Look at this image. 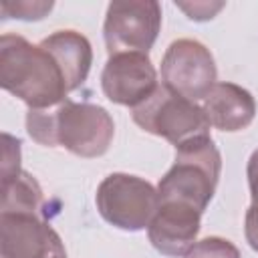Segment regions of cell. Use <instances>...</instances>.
I'll use <instances>...</instances> for the list:
<instances>
[{"label":"cell","mask_w":258,"mask_h":258,"mask_svg":"<svg viewBox=\"0 0 258 258\" xmlns=\"http://www.w3.org/2000/svg\"><path fill=\"white\" fill-rule=\"evenodd\" d=\"M4 161H2V181L12 179L14 175H18L20 169V139L4 133Z\"/></svg>","instance_id":"16"},{"label":"cell","mask_w":258,"mask_h":258,"mask_svg":"<svg viewBox=\"0 0 258 258\" xmlns=\"http://www.w3.org/2000/svg\"><path fill=\"white\" fill-rule=\"evenodd\" d=\"M0 85L28 109H48L69 99L67 81L54 58L18 34L0 38Z\"/></svg>","instance_id":"2"},{"label":"cell","mask_w":258,"mask_h":258,"mask_svg":"<svg viewBox=\"0 0 258 258\" xmlns=\"http://www.w3.org/2000/svg\"><path fill=\"white\" fill-rule=\"evenodd\" d=\"M204 113L220 131H242L256 115V101L250 91L236 83H216L204 99Z\"/></svg>","instance_id":"11"},{"label":"cell","mask_w":258,"mask_h":258,"mask_svg":"<svg viewBox=\"0 0 258 258\" xmlns=\"http://www.w3.org/2000/svg\"><path fill=\"white\" fill-rule=\"evenodd\" d=\"M95 204L101 218L111 226L125 232H139L151 224L159 208V194L143 177L111 173L99 183Z\"/></svg>","instance_id":"5"},{"label":"cell","mask_w":258,"mask_h":258,"mask_svg":"<svg viewBox=\"0 0 258 258\" xmlns=\"http://www.w3.org/2000/svg\"><path fill=\"white\" fill-rule=\"evenodd\" d=\"M131 117L143 131L163 137L175 149L210 135V121L204 109L198 103L169 91L163 83L149 99L131 109Z\"/></svg>","instance_id":"4"},{"label":"cell","mask_w":258,"mask_h":258,"mask_svg":"<svg viewBox=\"0 0 258 258\" xmlns=\"http://www.w3.org/2000/svg\"><path fill=\"white\" fill-rule=\"evenodd\" d=\"M185 258H240V250L226 238L208 236L196 242L185 254Z\"/></svg>","instance_id":"14"},{"label":"cell","mask_w":258,"mask_h":258,"mask_svg":"<svg viewBox=\"0 0 258 258\" xmlns=\"http://www.w3.org/2000/svg\"><path fill=\"white\" fill-rule=\"evenodd\" d=\"M159 87L157 71L147 54L123 52L107 58L101 73V89L111 103L123 107H137L153 95Z\"/></svg>","instance_id":"9"},{"label":"cell","mask_w":258,"mask_h":258,"mask_svg":"<svg viewBox=\"0 0 258 258\" xmlns=\"http://www.w3.org/2000/svg\"><path fill=\"white\" fill-rule=\"evenodd\" d=\"M200 218L202 214L187 204L159 202V208L147 226V238L163 256H185L200 234Z\"/></svg>","instance_id":"10"},{"label":"cell","mask_w":258,"mask_h":258,"mask_svg":"<svg viewBox=\"0 0 258 258\" xmlns=\"http://www.w3.org/2000/svg\"><path fill=\"white\" fill-rule=\"evenodd\" d=\"M175 6L183 10L189 20L202 22V20H212L226 4L224 2H175Z\"/></svg>","instance_id":"17"},{"label":"cell","mask_w":258,"mask_h":258,"mask_svg":"<svg viewBox=\"0 0 258 258\" xmlns=\"http://www.w3.org/2000/svg\"><path fill=\"white\" fill-rule=\"evenodd\" d=\"M246 175H248V187H250L252 204H258V149H254L250 159H248Z\"/></svg>","instance_id":"19"},{"label":"cell","mask_w":258,"mask_h":258,"mask_svg":"<svg viewBox=\"0 0 258 258\" xmlns=\"http://www.w3.org/2000/svg\"><path fill=\"white\" fill-rule=\"evenodd\" d=\"M58 64L62 77L67 81L69 93L79 89L91 71L93 64V48L87 36L77 30H56L38 42Z\"/></svg>","instance_id":"12"},{"label":"cell","mask_w":258,"mask_h":258,"mask_svg":"<svg viewBox=\"0 0 258 258\" xmlns=\"http://www.w3.org/2000/svg\"><path fill=\"white\" fill-rule=\"evenodd\" d=\"M42 189L38 181L28 173L20 171L12 179L2 181V204L0 212L8 214H38L42 206Z\"/></svg>","instance_id":"13"},{"label":"cell","mask_w":258,"mask_h":258,"mask_svg":"<svg viewBox=\"0 0 258 258\" xmlns=\"http://www.w3.org/2000/svg\"><path fill=\"white\" fill-rule=\"evenodd\" d=\"M54 2L44 0H18V2H2L4 18H18V20H40L52 10Z\"/></svg>","instance_id":"15"},{"label":"cell","mask_w":258,"mask_h":258,"mask_svg":"<svg viewBox=\"0 0 258 258\" xmlns=\"http://www.w3.org/2000/svg\"><path fill=\"white\" fill-rule=\"evenodd\" d=\"M0 258H67V250L40 214L0 212Z\"/></svg>","instance_id":"8"},{"label":"cell","mask_w":258,"mask_h":258,"mask_svg":"<svg viewBox=\"0 0 258 258\" xmlns=\"http://www.w3.org/2000/svg\"><path fill=\"white\" fill-rule=\"evenodd\" d=\"M244 236L252 250L258 252V204H250L244 218Z\"/></svg>","instance_id":"18"},{"label":"cell","mask_w":258,"mask_h":258,"mask_svg":"<svg viewBox=\"0 0 258 258\" xmlns=\"http://www.w3.org/2000/svg\"><path fill=\"white\" fill-rule=\"evenodd\" d=\"M161 30V4L155 0H115L107 6L103 38L109 56L147 54Z\"/></svg>","instance_id":"6"},{"label":"cell","mask_w":258,"mask_h":258,"mask_svg":"<svg viewBox=\"0 0 258 258\" xmlns=\"http://www.w3.org/2000/svg\"><path fill=\"white\" fill-rule=\"evenodd\" d=\"M218 79L214 56L206 44L194 38L173 40L161 58L163 85L194 103L204 101Z\"/></svg>","instance_id":"7"},{"label":"cell","mask_w":258,"mask_h":258,"mask_svg":"<svg viewBox=\"0 0 258 258\" xmlns=\"http://www.w3.org/2000/svg\"><path fill=\"white\" fill-rule=\"evenodd\" d=\"M26 131L38 145L64 147L77 157L93 159L107 153L115 123L101 105L64 99L48 109H28Z\"/></svg>","instance_id":"1"},{"label":"cell","mask_w":258,"mask_h":258,"mask_svg":"<svg viewBox=\"0 0 258 258\" xmlns=\"http://www.w3.org/2000/svg\"><path fill=\"white\" fill-rule=\"evenodd\" d=\"M222 171V155L214 139L200 137L175 149V161L159 179V202H179L200 214L214 198Z\"/></svg>","instance_id":"3"}]
</instances>
